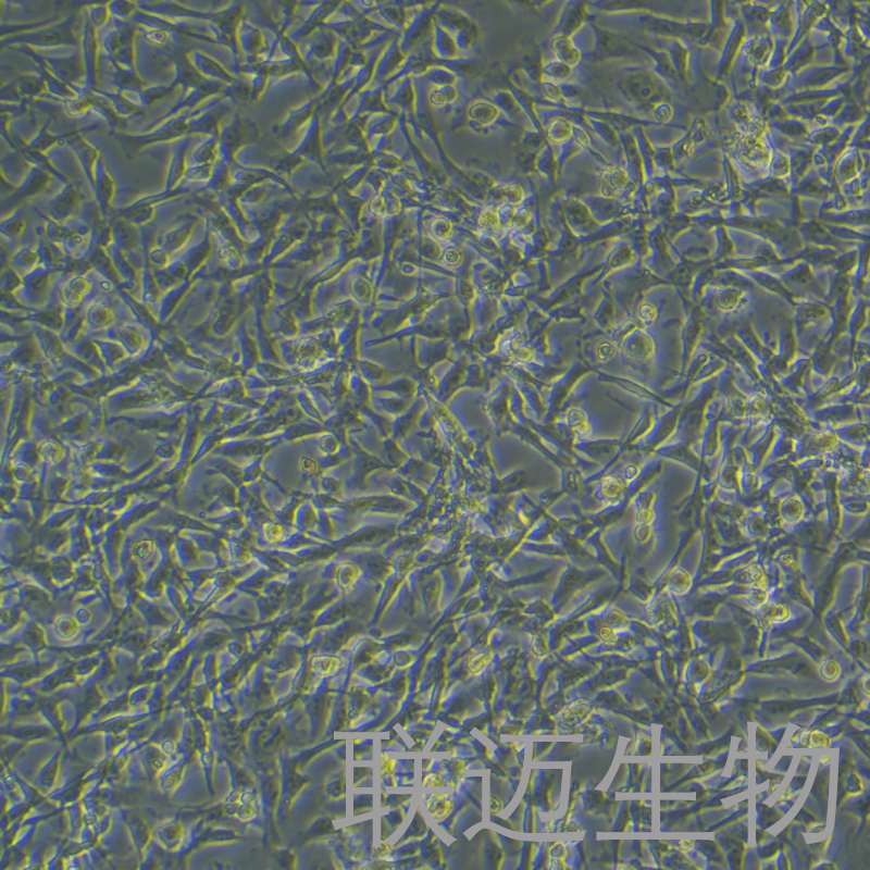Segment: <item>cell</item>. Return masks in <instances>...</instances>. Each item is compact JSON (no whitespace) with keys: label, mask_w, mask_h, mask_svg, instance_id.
I'll return each instance as SVG.
<instances>
[{"label":"cell","mask_w":870,"mask_h":870,"mask_svg":"<svg viewBox=\"0 0 870 870\" xmlns=\"http://www.w3.org/2000/svg\"><path fill=\"white\" fill-rule=\"evenodd\" d=\"M708 549L709 530L700 512V520L669 571V580L666 585L684 611H687L692 604L697 601L698 586L705 572Z\"/></svg>","instance_id":"obj_4"},{"label":"cell","mask_w":870,"mask_h":870,"mask_svg":"<svg viewBox=\"0 0 870 870\" xmlns=\"http://www.w3.org/2000/svg\"><path fill=\"white\" fill-rule=\"evenodd\" d=\"M705 571L698 586L697 601L721 598L753 612L781 587L776 566L760 547L722 557Z\"/></svg>","instance_id":"obj_1"},{"label":"cell","mask_w":870,"mask_h":870,"mask_svg":"<svg viewBox=\"0 0 870 870\" xmlns=\"http://www.w3.org/2000/svg\"><path fill=\"white\" fill-rule=\"evenodd\" d=\"M834 535L843 546L857 537L869 520L868 465L845 463L835 476Z\"/></svg>","instance_id":"obj_3"},{"label":"cell","mask_w":870,"mask_h":870,"mask_svg":"<svg viewBox=\"0 0 870 870\" xmlns=\"http://www.w3.org/2000/svg\"><path fill=\"white\" fill-rule=\"evenodd\" d=\"M842 547L835 535L807 533L775 547L769 557L779 570L780 586L816 608Z\"/></svg>","instance_id":"obj_2"},{"label":"cell","mask_w":870,"mask_h":870,"mask_svg":"<svg viewBox=\"0 0 870 870\" xmlns=\"http://www.w3.org/2000/svg\"><path fill=\"white\" fill-rule=\"evenodd\" d=\"M641 315L645 321L651 322L656 318V310L652 306L645 304L641 309Z\"/></svg>","instance_id":"obj_5"}]
</instances>
